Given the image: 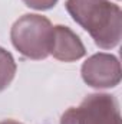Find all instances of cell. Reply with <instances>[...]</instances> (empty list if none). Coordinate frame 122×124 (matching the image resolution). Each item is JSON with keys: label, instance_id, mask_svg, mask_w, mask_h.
Masks as SVG:
<instances>
[{"label": "cell", "instance_id": "obj_1", "mask_svg": "<svg viewBox=\"0 0 122 124\" xmlns=\"http://www.w3.org/2000/svg\"><path fill=\"white\" fill-rule=\"evenodd\" d=\"M72 19L91 35L101 49H114L122 38L121 7L111 0H66Z\"/></svg>", "mask_w": 122, "mask_h": 124}, {"label": "cell", "instance_id": "obj_2", "mask_svg": "<svg viewBox=\"0 0 122 124\" xmlns=\"http://www.w3.org/2000/svg\"><path fill=\"white\" fill-rule=\"evenodd\" d=\"M53 25L42 15L27 13L20 16L10 29L13 46L26 58L42 61L49 56Z\"/></svg>", "mask_w": 122, "mask_h": 124}, {"label": "cell", "instance_id": "obj_3", "mask_svg": "<svg viewBox=\"0 0 122 124\" xmlns=\"http://www.w3.org/2000/svg\"><path fill=\"white\" fill-rule=\"evenodd\" d=\"M61 124H121L119 102L111 94H89L79 107H70L62 114Z\"/></svg>", "mask_w": 122, "mask_h": 124}, {"label": "cell", "instance_id": "obj_4", "mask_svg": "<svg viewBox=\"0 0 122 124\" xmlns=\"http://www.w3.org/2000/svg\"><path fill=\"white\" fill-rule=\"evenodd\" d=\"M81 75L85 84L92 88H115L121 82V62L112 54L99 52L82 63Z\"/></svg>", "mask_w": 122, "mask_h": 124}, {"label": "cell", "instance_id": "obj_5", "mask_svg": "<svg viewBox=\"0 0 122 124\" xmlns=\"http://www.w3.org/2000/svg\"><path fill=\"white\" fill-rule=\"evenodd\" d=\"M49 55L62 62H75L86 55V48L81 38L68 26H53Z\"/></svg>", "mask_w": 122, "mask_h": 124}, {"label": "cell", "instance_id": "obj_6", "mask_svg": "<svg viewBox=\"0 0 122 124\" xmlns=\"http://www.w3.org/2000/svg\"><path fill=\"white\" fill-rule=\"evenodd\" d=\"M17 66L13 55L0 46V93L4 91L14 79Z\"/></svg>", "mask_w": 122, "mask_h": 124}, {"label": "cell", "instance_id": "obj_7", "mask_svg": "<svg viewBox=\"0 0 122 124\" xmlns=\"http://www.w3.org/2000/svg\"><path fill=\"white\" fill-rule=\"evenodd\" d=\"M25 3V6L34 9V10H49L52 7L56 6V3L59 0H22Z\"/></svg>", "mask_w": 122, "mask_h": 124}, {"label": "cell", "instance_id": "obj_8", "mask_svg": "<svg viewBox=\"0 0 122 124\" xmlns=\"http://www.w3.org/2000/svg\"><path fill=\"white\" fill-rule=\"evenodd\" d=\"M0 124H22V123H19L16 120H3V121H0Z\"/></svg>", "mask_w": 122, "mask_h": 124}]
</instances>
